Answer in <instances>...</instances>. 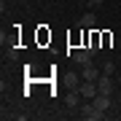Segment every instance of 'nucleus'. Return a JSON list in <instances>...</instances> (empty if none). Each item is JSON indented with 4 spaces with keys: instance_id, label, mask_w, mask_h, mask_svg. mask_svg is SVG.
Segmentation results:
<instances>
[{
    "instance_id": "6",
    "label": "nucleus",
    "mask_w": 121,
    "mask_h": 121,
    "mask_svg": "<svg viewBox=\"0 0 121 121\" xmlns=\"http://www.w3.org/2000/svg\"><path fill=\"white\" fill-rule=\"evenodd\" d=\"M78 94H81L78 89H70V94L65 97V102H67V108H70V110H78V108H81V102H78Z\"/></svg>"
},
{
    "instance_id": "5",
    "label": "nucleus",
    "mask_w": 121,
    "mask_h": 121,
    "mask_svg": "<svg viewBox=\"0 0 121 121\" xmlns=\"http://www.w3.org/2000/svg\"><path fill=\"white\" fill-rule=\"evenodd\" d=\"M91 102H94L99 110H108V108H110V94H102V91H97V97L91 99Z\"/></svg>"
},
{
    "instance_id": "9",
    "label": "nucleus",
    "mask_w": 121,
    "mask_h": 121,
    "mask_svg": "<svg viewBox=\"0 0 121 121\" xmlns=\"http://www.w3.org/2000/svg\"><path fill=\"white\" fill-rule=\"evenodd\" d=\"M5 54H8V59H16V56H19V48L8 46V48H5Z\"/></svg>"
},
{
    "instance_id": "4",
    "label": "nucleus",
    "mask_w": 121,
    "mask_h": 121,
    "mask_svg": "<svg viewBox=\"0 0 121 121\" xmlns=\"http://www.w3.org/2000/svg\"><path fill=\"white\" fill-rule=\"evenodd\" d=\"M97 89L102 91V94H110V89H113V81H110V75H105V73L99 75V78H97Z\"/></svg>"
},
{
    "instance_id": "2",
    "label": "nucleus",
    "mask_w": 121,
    "mask_h": 121,
    "mask_svg": "<svg viewBox=\"0 0 121 121\" xmlns=\"http://www.w3.org/2000/svg\"><path fill=\"white\" fill-rule=\"evenodd\" d=\"M78 91H81V97H86V99H94L97 97V81H83L81 86H78Z\"/></svg>"
},
{
    "instance_id": "10",
    "label": "nucleus",
    "mask_w": 121,
    "mask_h": 121,
    "mask_svg": "<svg viewBox=\"0 0 121 121\" xmlns=\"http://www.w3.org/2000/svg\"><path fill=\"white\" fill-rule=\"evenodd\" d=\"M113 70H116V67H113V62H108V65L102 67V73H105V75H113Z\"/></svg>"
},
{
    "instance_id": "3",
    "label": "nucleus",
    "mask_w": 121,
    "mask_h": 121,
    "mask_svg": "<svg viewBox=\"0 0 121 121\" xmlns=\"http://www.w3.org/2000/svg\"><path fill=\"white\" fill-rule=\"evenodd\" d=\"M81 75H83V81H97V78L102 75V70H97L91 62H86V65H83V70H81Z\"/></svg>"
},
{
    "instance_id": "7",
    "label": "nucleus",
    "mask_w": 121,
    "mask_h": 121,
    "mask_svg": "<svg viewBox=\"0 0 121 121\" xmlns=\"http://www.w3.org/2000/svg\"><path fill=\"white\" fill-rule=\"evenodd\" d=\"M91 59H94V56H91L86 48H83V51H75V54H73V62H75V65H81V67L86 65V62H91Z\"/></svg>"
},
{
    "instance_id": "8",
    "label": "nucleus",
    "mask_w": 121,
    "mask_h": 121,
    "mask_svg": "<svg viewBox=\"0 0 121 121\" xmlns=\"http://www.w3.org/2000/svg\"><path fill=\"white\" fill-rule=\"evenodd\" d=\"M94 24H97L94 11H89V13H83V16H81V27H94Z\"/></svg>"
},
{
    "instance_id": "1",
    "label": "nucleus",
    "mask_w": 121,
    "mask_h": 121,
    "mask_svg": "<svg viewBox=\"0 0 121 121\" xmlns=\"http://www.w3.org/2000/svg\"><path fill=\"white\" fill-rule=\"evenodd\" d=\"M78 116L86 118V121H99V118H105V110H99L97 105L89 99L86 105H81V108H78Z\"/></svg>"
},
{
    "instance_id": "11",
    "label": "nucleus",
    "mask_w": 121,
    "mask_h": 121,
    "mask_svg": "<svg viewBox=\"0 0 121 121\" xmlns=\"http://www.w3.org/2000/svg\"><path fill=\"white\" fill-rule=\"evenodd\" d=\"M105 3V0H89V5H91V8H97V5H102Z\"/></svg>"
}]
</instances>
